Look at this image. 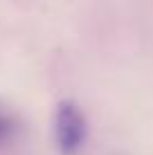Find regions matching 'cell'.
I'll return each mask as SVG.
<instances>
[{
    "label": "cell",
    "mask_w": 153,
    "mask_h": 155,
    "mask_svg": "<svg viewBox=\"0 0 153 155\" xmlns=\"http://www.w3.org/2000/svg\"><path fill=\"white\" fill-rule=\"evenodd\" d=\"M88 126L75 101H61L54 115V140L61 155H77L86 144Z\"/></svg>",
    "instance_id": "obj_1"
},
{
    "label": "cell",
    "mask_w": 153,
    "mask_h": 155,
    "mask_svg": "<svg viewBox=\"0 0 153 155\" xmlns=\"http://www.w3.org/2000/svg\"><path fill=\"white\" fill-rule=\"evenodd\" d=\"M12 135H14V121H12L9 115H5L2 110H0V144L9 142Z\"/></svg>",
    "instance_id": "obj_2"
}]
</instances>
